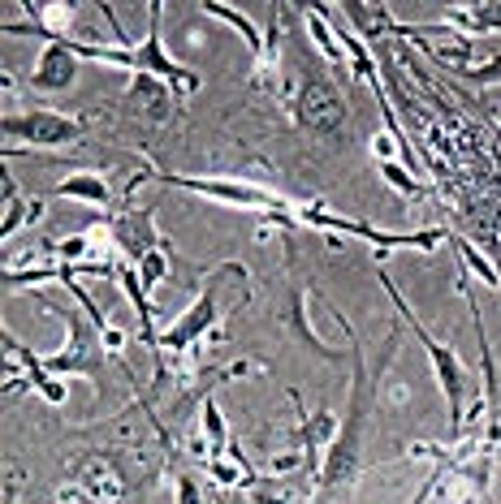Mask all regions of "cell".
Wrapping results in <instances>:
<instances>
[{"label": "cell", "mask_w": 501, "mask_h": 504, "mask_svg": "<svg viewBox=\"0 0 501 504\" xmlns=\"http://www.w3.org/2000/svg\"><path fill=\"white\" fill-rule=\"evenodd\" d=\"M177 504H203L200 491H195V483L191 479H177Z\"/></svg>", "instance_id": "cell-22"}, {"label": "cell", "mask_w": 501, "mask_h": 504, "mask_svg": "<svg viewBox=\"0 0 501 504\" xmlns=\"http://www.w3.org/2000/svg\"><path fill=\"white\" fill-rule=\"evenodd\" d=\"M203 470L212 475V479L221 483V487H234V483H250V475L238 466V461H225V457H212V461H203Z\"/></svg>", "instance_id": "cell-16"}, {"label": "cell", "mask_w": 501, "mask_h": 504, "mask_svg": "<svg viewBox=\"0 0 501 504\" xmlns=\"http://www.w3.org/2000/svg\"><path fill=\"white\" fill-rule=\"evenodd\" d=\"M294 466H299V453H285V457H276V461H273L276 475H285V470H294Z\"/></svg>", "instance_id": "cell-23"}, {"label": "cell", "mask_w": 501, "mask_h": 504, "mask_svg": "<svg viewBox=\"0 0 501 504\" xmlns=\"http://www.w3.org/2000/svg\"><path fill=\"white\" fill-rule=\"evenodd\" d=\"M380 177H385V181H389L394 190H402V194H406V198H415V194H424V186H420V181H415V177H411V172H406V168H402L398 160H389V164H380Z\"/></svg>", "instance_id": "cell-17"}, {"label": "cell", "mask_w": 501, "mask_h": 504, "mask_svg": "<svg viewBox=\"0 0 501 504\" xmlns=\"http://www.w3.org/2000/svg\"><path fill=\"white\" fill-rule=\"evenodd\" d=\"M134 267H139V281H143V289H148V293L160 285L165 276H169V259H165L160 250H151L148 259H143V264H134Z\"/></svg>", "instance_id": "cell-18"}, {"label": "cell", "mask_w": 501, "mask_h": 504, "mask_svg": "<svg viewBox=\"0 0 501 504\" xmlns=\"http://www.w3.org/2000/svg\"><path fill=\"white\" fill-rule=\"evenodd\" d=\"M52 198H74V203H87V207H108L113 203V190L96 168H74L65 181L52 186Z\"/></svg>", "instance_id": "cell-9"}, {"label": "cell", "mask_w": 501, "mask_h": 504, "mask_svg": "<svg viewBox=\"0 0 501 504\" xmlns=\"http://www.w3.org/2000/svg\"><path fill=\"white\" fill-rule=\"evenodd\" d=\"M471 78H476V82H501V56H493L488 65L471 70Z\"/></svg>", "instance_id": "cell-21"}, {"label": "cell", "mask_w": 501, "mask_h": 504, "mask_svg": "<svg viewBox=\"0 0 501 504\" xmlns=\"http://www.w3.org/2000/svg\"><path fill=\"white\" fill-rule=\"evenodd\" d=\"M458 250H463V259H467V264L476 267V276H480V281H484V285H493V289L501 285V281H497V272H493V264H488V259L480 255L476 246H467V241H458Z\"/></svg>", "instance_id": "cell-20"}, {"label": "cell", "mask_w": 501, "mask_h": 504, "mask_svg": "<svg viewBox=\"0 0 501 504\" xmlns=\"http://www.w3.org/2000/svg\"><path fill=\"white\" fill-rule=\"evenodd\" d=\"M333 99H337V96H333L328 87H311V91L302 96V108H299L302 125H316V130H320V125H333V121H337V113H342Z\"/></svg>", "instance_id": "cell-10"}, {"label": "cell", "mask_w": 501, "mask_h": 504, "mask_svg": "<svg viewBox=\"0 0 501 504\" xmlns=\"http://www.w3.org/2000/svg\"><path fill=\"white\" fill-rule=\"evenodd\" d=\"M203 13H212V18H221V22H229L234 30H238V35H242V39H247V48L255 52L259 61H264V39H259V30H255V22H250V18L242 13V9H229V4H217V0H208V4H203Z\"/></svg>", "instance_id": "cell-11"}, {"label": "cell", "mask_w": 501, "mask_h": 504, "mask_svg": "<svg viewBox=\"0 0 501 504\" xmlns=\"http://www.w3.org/2000/svg\"><path fill=\"white\" fill-rule=\"evenodd\" d=\"M450 18L467 22L471 30H501V4H454Z\"/></svg>", "instance_id": "cell-15"}, {"label": "cell", "mask_w": 501, "mask_h": 504, "mask_svg": "<svg viewBox=\"0 0 501 504\" xmlns=\"http://www.w3.org/2000/svg\"><path fill=\"white\" fill-rule=\"evenodd\" d=\"M203 435H208V453L212 457H225L229 444H234L225 418H221V409H217V401H203Z\"/></svg>", "instance_id": "cell-13"}, {"label": "cell", "mask_w": 501, "mask_h": 504, "mask_svg": "<svg viewBox=\"0 0 501 504\" xmlns=\"http://www.w3.org/2000/svg\"><path fill=\"white\" fill-rule=\"evenodd\" d=\"M212 323H217V293L212 285L200 293V302L195 307H186V311L174 319V328H165L160 332V349H169V354H186L195 340L212 332Z\"/></svg>", "instance_id": "cell-7"}, {"label": "cell", "mask_w": 501, "mask_h": 504, "mask_svg": "<svg viewBox=\"0 0 501 504\" xmlns=\"http://www.w3.org/2000/svg\"><path fill=\"white\" fill-rule=\"evenodd\" d=\"M4 134L22 139L35 147H70L82 139V121L65 113H22V117H4Z\"/></svg>", "instance_id": "cell-4"}, {"label": "cell", "mask_w": 501, "mask_h": 504, "mask_svg": "<svg viewBox=\"0 0 501 504\" xmlns=\"http://www.w3.org/2000/svg\"><path fill=\"white\" fill-rule=\"evenodd\" d=\"M380 281H385V289L394 293V307H398V315L406 319V328L415 332V340L428 349V362H432V371H437V380H441V392H446V401H450V418H454V435L463 432V401H467V388H471V375H467V366L458 362V354H454L450 345H441V340H432V336L424 332V323L411 315V307L402 302V293L394 289V281L380 272Z\"/></svg>", "instance_id": "cell-1"}, {"label": "cell", "mask_w": 501, "mask_h": 504, "mask_svg": "<svg viewBox=\"0 0 501 504\" xmlns=\"http://www.w3.org/2000/svg\"><path fill=\"white\" fill-rule=\"evenodd\" d=\"M78 78V52L70 39H61V35H48V44L39 52V61H35V73H30V87L35 91H44V96H56V91H65L70 82Z\"/></svg>", "instance_id": "cell-6"}, {"label": "cell", "mask_w": 501, "mask_h": 504, "mask_svg": "<svg viewBox=\"0 0 501 504\" xmlns=\"http://www.w3.org/2000/svg\"><path fill=\"white\" fill-rule=\"evenodd\" d=\"M44 307H48L52 315H65V323H70V345H65L61 354L44 358V371H48V375H70V371H78V375H96L100 354H96V340H87L96 328H82L78 315H70V307H52V302H44Z\"/></svg>", "instance_id": "cell-5"}, {"label": "cell", "mask_w": 501, "mask_h": 504, "mask_svg": "<svg viewBox=\"0 0 501 504\" xmlns=\"http://www.w3.org/2000/svg\"><path fill=\"white\" fill-rule=\"evenodd\" d=\"M165 186H177V190L203 194V198H217L225 207H250V212H273V216H285V198L276 190H264V186H250V181H221V177H177V172H165L160 177Z\"/></svg>", "instance_id": "cell-2"}, {"label": "cell", "mask_w": 501, "mask_h": 504, "mask_svg": "<svg viewBox=\"0 0 501 504\" xmlns=\"http://www.w3.org/2000/svg\"><path fill=\"white\" fill-rule=\"evenodd\" d=\"M113 241H117V250L130 259V267L143 264L151 250H160V246H156V216H151V207L148 212H125V216L113 224Z\"/></svg>", "instance_id": "cell-8"}, {"label": "cell", "mask_w": 501, "mask_h": 504, "mask_svg": "<svg viewBox=\"0 0 501 504\" xmlns=\"http://www.w3.org/2000/svg\"><path fill=\"white\" fill-rule=\"evenodd\" d=\"M497 125H501V113H497Z\"/></svg>", "instance_id": "cell-24"}, {"label": "cell", "mask_w": 501, "mask_h": 504, "mask_svg": "<svg viewBox=\"0 0 501 504\" xmlns=\"http://www.w3.org/2000/svg\"><path fill=\"white\" fill-rule=\"evenodd\" d=\"M307 35H311V44L325 52L333 65H351V61H346V48H342V39H337V35H333V26L325 22V13L307 9Z\"/></svg>", "instance_id": "cell-12"}, {"label": "cell", "mask_w": 501, "mask_h": 504, "mask_svg": "<svg viewBox=\"0 0 501 504\" xmlns=\"http://www.w3.org/2000/svg\"><path fill=\"white\" fill-rule=\"evenodd\" d=\"M44 212L39 203H30V207H22V198H9V216H4V238H13L18 233V224H26V220H35Z\"/></svg>", "instance_id": "cell-19"}, {"label": "cell", "mask_w": 501, "mask_h": 504, "mask_svg": "<svg viewBox=\"0 0 501 504\" xmlns=\"http://www.w3.org/2000/svg\"><path fill=\"white\" fill-rule=\"evenodd\" d=\"M302 224H316V229H325V233H354V238L372 241L380 250H437L446 233H437V229H428V233H385V229H372V224H359V220H346V216H328L320 207H307L299 212Z\"/></svg>", "instance_id": "cell-3"}, {"label": "cell", "mask_w": 501, "mask_h": 504, "mask_svg": "<svg viewBox=\"0 0 501 504\" xmlns=\"http://www.w3.org/2000/svg\"><path fill=\"white\" fill-rule=\"evenodd\" d=\"M78 487H82L87 504H122L125 500V487L117 475H96V479H82Z\"/></svg>", "instance_id": "cell-14"}]
</instances>
